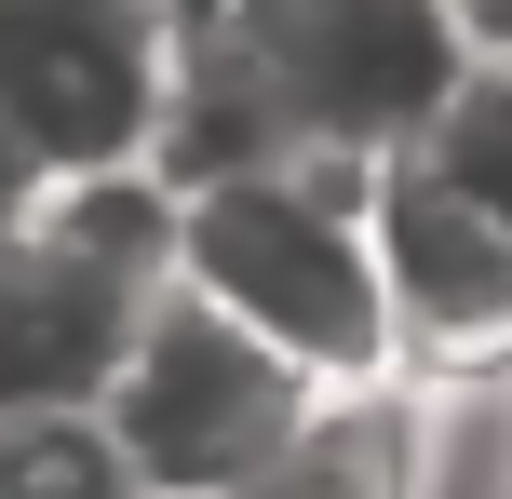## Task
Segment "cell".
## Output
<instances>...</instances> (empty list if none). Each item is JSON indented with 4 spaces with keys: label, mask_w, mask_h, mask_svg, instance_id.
Segmentation results:
<instances>
[{
    "label": "cell",
    "mask_w": 512,
    "mask_h": 499,
    "mask_svg": "<svg viewBox=\"0 0 512 499\" xmlns=\"http://www.w3.org/2000/svg\"><path fill=\"white\" fill-rule=\"evenodd\" d=\"M176 14L162 0H0V122L54 162H122L162 135Z\"/></svg>",
    "instance_id": "5"
},
{
    "label": "cell",
    "mask_w": 512,
    "mask_h": 499,
    "mask_svg": "<svg viewBox=\"0 0 512 499\" xmlns=\"http://www.w3.org/2000/svg\"><path fill=\"white\" fill-rule=\"evenodd\" d=\"M418 162H445L472 203H499V216H512V54H472V68H459V95L432 108Z\"/></svg>",
    "instance_id": "9"
},
{
    "label": "cell",
    "mask_w": 512,
    "mask_h": 499,
    "mask_svg": "<svg viewBox=\"0 0 512 499\" xmlns=\"http://www.w3.org/2000/svg\"><path fill=\"white\" fill-rule=\"evenodd\" d=\"M310 392H324V378H310L283 338H256L243 311H216V297L176 270V284H149V311H135V338H122V365H108L95 405H108V432H122L135 486L230 499L256 459L310 419Z\"/></svg>",
    "instance_id": "3"
},
{
    "label": "cell",
    "mask_w": 512,
    "mask_h": 499,
    "mask_svg": "<svg viewBox=\"0 0 512 499\" xmlns=\"http://www.w3.org/2000/svg\"><path fill=\"white\" fill-rule=\"evenodd\" d=\"M364 189H378V162L283 149V162H243V176H189V230H176V270L216 311H243L256 338H283L324 392L337 378H405Z\"/></svg>",
    "instance_id": "1"
},
{
    "label": "cell",
    "mask_w": 512,
    "mask_h": 499,
    "mask_svg": "<svg viewBox=\"0 0 512 499\" xmlns=\"http://www.w3.org/2000/svg\"><path fill=\"white\" fill-rule=\"evenodd\" d=\"M149 499H162V486H149Z\"/></svg>",
    "instance_id": "12"
},
{
    "label": "cell",
    "mask_w": 512,
    "mask_h": 499,
    "mask_svg": "<svg viewBox=\"0 0 512 499\" xmlns=\"http://www.w3.org/2000/svg\"><path fill=\"white\" fill-rule=\"evenodd\" d=\"M162 14H176V41H189V27H216V14H230V0H162Z\"/></svg>",
    "instance_id": "11"
},
{
    "label": "cell",
    "mask_w": 512,
    "mask_h": 499,
    "mask_svg": "<svg viewBox=\"0 0 512 499\" xmlns=\"http://www.w3.org/2000/svg\"><path fill=\"white\" fill-rule=\"evenodd\" d=\"M135 311H149V284L81 257L68 230H41V203L0 216V405H95L122 338H135Z\"/></svg>",
    "instance_id": "6"
},
{
    "label": "cell",
    "mask_w": 512,
    "mask_h": 499,
    "mask_svg": "<svg viewBox=\"0 0 512 499\" xmlns=\"http://www.w3.org/2000/svg\"><path fill=\"white\" fill-rule=\"evenodd\" d=\"M418 486H432V392L418 378H337L230 499H418Z\"/></svg>",
    "instance_id": "7"
},
{
    "label": "cell",
    "mask_w": 512,
    "mask_h": 499,
    "mask_svg": "<svg viewBox=\"0 0 512 499\" xmlns=\"http://www.w3.org/2000/svg\"><path fill=\"white\" fill-rule=\"evenodd\" d=\"M364 216H378V284H391V365L432 405L445 392H499L512 378V216L472 203L418 149L378 162Z\"/></svg>",
    "instance_id": "4"
},
{
    "label": "cell",
    "mask_w": 512,
    "mask_h": 499,
    "mask_svg": "<svg viewBox=\"0 0 512 499\" xmlns=\"http://www.w3.org/2000/svg\"><path fill=\"white\" fill-rule=\"evenodd\" d=\"M189 41H216L243 68V95L270 108L283 149H337V162L418 149L472 68L459 0H230Z\"/></svg>",
    "instance_id": "2"
},
{
    "label": "cell",
    "mask_w": 512,
    "mask_h": 499,
    "mask_svg": "<svg viewBox=\"0 0 512 499\" xmlns=\"http://www.w3.org/2000/svg\"><path fill=\"white\" fill-rule=\"evenodd\" d=\"M27 203H41V149L0 122V216H27Z\"/></svg>",
    "instance_id": "10"
},
{
    "label": "cell",
    "mask_w": 512,
    "mask_h": 499,
    "mask_svg": "<svg viewBox=\"0 0 512 499\" xmlns=\"http://www.w3.org/2000/svg\"><path fill=\"white\" fill-rule=\"evenodd\" d=\"M0 499H149L108 405H0Z\"/></svg>",
    "instance_id": "8"
}]
</instances>
